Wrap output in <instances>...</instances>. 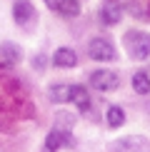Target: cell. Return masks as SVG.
Masks as SVG:
<instances>
[{
    "label": "cell",
    "instance_id": "obj_9",
    "mask_svg": "<svg viewBox=\"0 0 150 152\" xmlns=\"http://www.w3.org/2000/svg\"><path fill=\"white\" fill-rule=\"evenodd\" d=\"M65 140H68V132H62V130H53V132L45 137V152H58L62 145H65Z\"/></svg>",
    "mask_w": 150,
    "mask_h": 152
},
{
    "label": "cell",
    "instance_id": "obj_16",
    "mask_svg": "<svg viewBox=\"0 0 150 152\" xmlns=\"http://www.w3.org/2000/svg\"><path fill=\"white\" fill-rule=\"evenodd\" d=\"M45 65H48V60L43 58V55H38V58H35V67H38V70H43Z\"/></svg>",
    "mask_w": 150,
    "mask_h": 152
},
{
    "label": "cell",
    "instance_id": "obj_17",
    "mask_svg": "<svg viewBox=\"0 0 150 152\" xmlns=\"http://www.w3.org/2000/svg\"><path fill=\"white\" fill-rule=\"evenodd\" d=\"M62 3V0H45V5H48V8L50 10H58V5Z\"/></svg>",
    "mask_w": 150,
    "mask_h": 152
},
{
    "label": "cell",
    "instance_id": "obj_5",
    "mask_svg": "<svg viewBox=\"0 0 150 152\" xmlns=\"http://www.w3.org/2000/svg\"><path fill=\"white\" fill-rule=\"evenodd\" d=\"M145 137H138V135H130V137H123V140L115 142V152H145Z\"/></svg>",
    "mask_w": 150,
    "mask_h": 152
},
{
    "label": "cell",
    "instance_id": "obj_12",
    "mask_svg": "<svg viewBox=\"0 0 150 152\" xmlns=\"http://www.w3.org/2000/svg\"><path fill=\"white\" fill-rule=\"evenodd\" d=\"M105 120H108L110 127H120V125L125 122V110H123V107H118V105H112V107L105 110Z\"/></svg>",
    "mask_w": 150,
    "mask_h": 152
},
{
    "label": "cell",
    "instance_id": "obj_8",
    "mask_svg": "<svg viewBox=\"0 0 150 152\" xmlns=\"http://www.w3.org/2000/svg\"><path fill=\"white\" fill-rule=\"evenodd\" d=\"M70 102H75L80 107V110H88V105H90V95L83 85H70Z\"/></svg>",
    "mask_w": 150,
    "mask_h": 152
},
{
    "label": "cell",
    "instance_id": "obj_13",
    "mask_svg": "<svg viewBox=\"0 0 150 152\" xmlns=\"http://www.w3.org/2000/svg\"><path fill=\"white\" fill-rule=\"evenodd\" d=\"M55 12L62 15V18H78L80 15V3H78V0H62Z\"/></svg>",
    "mask_w": 150,
    "mask_h": 152
},
{
    "label": "cell",
    "instance_id": "obj_3",
    "mask_svg": "<svg viewBox=\"0 0 150 152\" xmlns=\"http://www.w3.org/2000/svg\"><path fill=\"white\" fill-rule=\"evenodd\" d=\"M90 85L100 92H112L120 85V77L112 70H95V72H90Z\"/></svg>",
    "mask_w": 150,
    "mask_h": 152
},
{
    "label": "cell",
    "instance_id": "obj_2",
    "mask_svg": "<svg viewBox=\"0 0 150 152\" xmlns=\"http://www.w3.org/2000/svg\"><path fill=\"white\" fill-rule=\"evenodd\" d=\"M88 55H90L93 60L98 62H110L115 60V48H112L110 40H105V37H93L90 42H88Z\"/></svg>",
    "mask_w": 150,
    "mask_h": 152
},
{
    "label": "cell",
    "instance_id": "obj_14",
    "mask_svg": "<svg viewBox=\"0 0 150 152\" xmlns=\"http://www.w3.org/2000/svg\"><path fill=\"white\" fill-rule=\"evenodd\" d=\"M0 55H3V60H8V62H18L20 60V48H18L15 42H5V45L0 48Z\"/></svg>",
    "mask_w": 150,
    "mask_h": 152
},
{
    "label": "cell",
    "instance_id": "obj_1",
    "mask_svg": "<svg viewBox=\"0 0 150 152\" xmlns=\"http://www.w3.org/2000/svg\"><path fill=\"white\" fill-rule=\"evenodd\" d=\"M123 42L128 48L133 60H148L150 58V35L143 30H128L123 35Z\"/></svg>",
    "mask_w": 150,
    "mask_h": 152
},
{
    "label": "cell",
    "instance_id": "obj_6",
    "mask_svg": "<svg viewBox=\"0 0 150 152\" xmlns=\"http://www.w3.org/2000/svg\"><path fill=\"white\" fill-rule=\"evenodd\" d=\"M120 18H123V8L115 5V3L103 5V10H100V23H103V25H118Z\"/></svg>",
    "mask_w": 150,
    "mask_h": 152
},
{
    "label": "cell",
    "instance_id": "obj_10",
    "mask_svg": "<svg viewBox=\"0 0 150 152\" xmlns=\"http://www.w3.org/2000/svg\"><path fill=\"white\" fill-rule=\"evenodd\" d=\"M50 100L58 105L70 102V85H53L50 87Z\"/></svg>",
    "mask_w": 150,
    "mask_h": 152
},
{
    "label": "cell",
    "instance_id": "obj_11",
    "mask_svg": "<svg viewBox=\"0 0 150 152\" xmlns=\"http://www.w3.org/2000/svg\"><path fill=\"white\" fill-rule=\"evenodd\" d=\"M133 90L138 92V95H148L150 92V75L148 72H135L133 75Z\"/></svg>",
    "mask_w": 150,
    "mask_h": 152
},
{
    "label": "cell",
    "instance_id": "obj_4",
    "mask_svg": "<svg viewBox=\"0 0 150 152\" xmlns=\"http://www.w3.org/2000/svg\"><path fill=\"white\" fill-rule=\"evenodd\" d=\"M12 18H15V23L18 25H30L35 20V8H33V3L30 0H18L15 5H12Z\"/></svg>",
    "mask_w": 150,
    "mask_h": 152
},
{
    "label": "cell",
    "instance_id": "obj_15",
    "mask_svg": "<svg viewBox=\"0 0 150 152\" xmlns=\"http://www.w3.org/2000/svg\"><path fill=\"white\" fill-rule=\"evenodd\" d=\"M62 125H65V132L75 125V117L73 115H65V112H60L58 117H55V130H62Z\"/></svg>",
    "mask_w": 150,
    "mask_h": 152
},
{
    "label": "cell",
    "instance_id": "obj_7",
    "mask_svg": "<svg viewBox=\"0 0 150 152\" xmlns=\"http://www.w3.org/2000/svg\"><path fill=\"white\" fill-rule=\"evenodd\" d=\"M53 62L58 67H75V65H78V55H75L73 48H58V50H55Z\"/></svg>",
    "mask_w": 150,
    "mask_h": 152
}]
</instances>
